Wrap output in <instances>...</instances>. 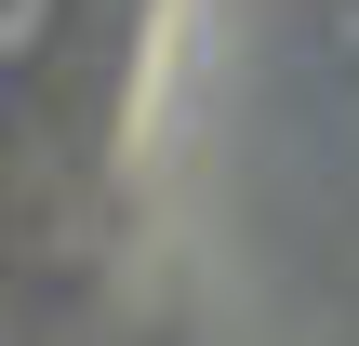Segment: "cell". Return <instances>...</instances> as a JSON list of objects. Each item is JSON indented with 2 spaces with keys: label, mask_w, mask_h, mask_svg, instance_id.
Masks as SVG:
<instances>
[{
  "label": "cell",
  "mask_w": 359,
  "mask_h": 346,
  "mask_svg": "<svg viewBox=\"0 0 359 346\" xmlns=\"http://www.w3.org/2000/svg\"><path fill=\"white\" fill-rule=\"evenodd\" d=\"M40 13H53V0H0V53H13V40H40Z\"/></svg>",
  "instance_id": "1"
}]
</instances>
